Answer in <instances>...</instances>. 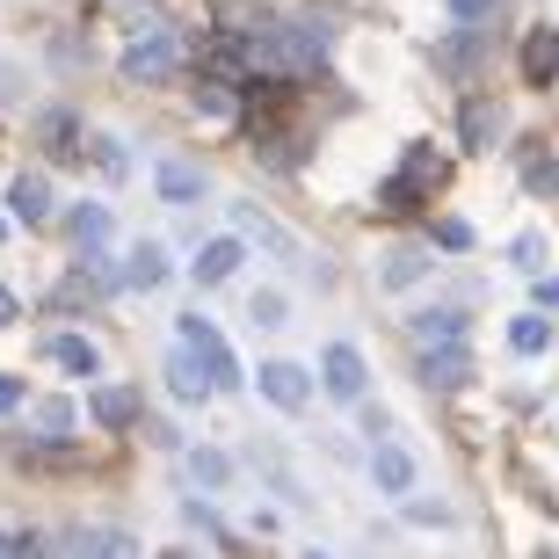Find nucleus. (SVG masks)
<instances>
[{
	"instance_id": "obj_15",
	"label": "nucleus",
	"mask_w": 559,
	"mask_h": 559,
	"mask_svg": "<svg viewBox=\"0 0 559 559\" xmlns=\"http://www.w3.org/2000/svg\"><path fill=\"white\" fill-rule=\"evenodd\" d=\"M153 189H160L167 204H197V197H204V167H189V160H160V167H153Z\"/></svg>"
},
{
	"instance_id": "obj_30",
	"label": "nucleus",
	"mask_w": 559,
	"mask_h": 559,
	"mask_svg": "<svg viewBox=\"0 0 559 559\" xmlns=\"http://www.w3.org/2000/svg\"><path fill=\"white\" fill-rule=\"evenodd\" d=\"M509 254H516L523 276H538L545 270V233H516V248H509Z\"/></svg>"
},
{
	"instance_id": "obj_37",
	"label": "nucleus",
	"mask_w": 559,
	"mask_h": 559,
	"mask_svg": "<svg viewBox=\"0 0 559 559\" xmlns=\"http://www.w3.org/2000/svg\"><path fill=\"white\" fill-rule=\"evenodd\" d=\"M15 407H22V378L0 371V415H15Z\"/></svg>"
},
{
	"instance_id": "obj_4",
	"label": "nucleus",
	"mask_w": 559,
	"mask_h": 559,
	"mask_svg": "<svg viewBox=\"0 0 559 559\" xmlns=\"http://www.w3.org/2000/svg\"><path fill=\"white\" fill-rule=\"evenodd\" d=\"M473 349H465V342H429V349H421V385H429V393H457V385H473Z\"/></svg>"
},
{
	"instance_id": "obj_25",
	"label": "nucleus",
	"mask_w": 559,
	"mask_h": 559,
	"mask_svg": "<svg viewBox=\"0 0 559 559\" xmlns=\"http://www.w3.org/2000/svg\"><path fill=\"white\" fill-rule=\"evenodd\" d=\"M545 342H552V328H545L538 312H523V320H509V349H516V356H545Z\"/></svg>"
},
{
	"instance_id": "obj_22",
	"label": "nucleus",
	"mask_w": 559,
	"mask_h": 559,
	"mask_svg": "<svg viewBox=\"0 0 559 559\" xmlns=\"http://www.w3.org/2000/svg\"><path fill=\"white\" fill-rule=\"evenodd\" d=\"M37 139H44V153H51V160H73V153H81V124H73V117H66V109H51V117H37Z\"/></svg>"
},
{
	"instance_id": "obj_17",
	"label": "nucleus",
	"mask_w": 559,
	"mask_h": 559,
	"mask_svg": "<svg viewBox=\"0 0 559 559\" xmlns=\"http://www.w3.org/2000/svg\"><path fill=\"white\" fill-rule=\"evenodd\" d=\"M429 270H436L429 248H393L385 262H378V284H385V290H407V284H421Z\"/></svg>"
},
{
	"instance_id": "obj_41",
	"label": "nucleus",
	"mask_w": 559,
	"mask_h": 559,
	"mask_svg": "<svg viewBox=\"0 0 559 559\" xmlns=\"http://www.w3.org/2000/svg\"><path fill=\"white\" fill-rule=\"evenodd\" d=\"M0 233H8V226H0Z\"/></svg>"
},
{
	"instance_id": "obj_3",
	"label": "nucleus",
	"mask_w": 559,
	"mask_h": 559,
	"mask_svg": "<svg viewBox=\"0 0 559 559\" xmlns=\"http://www.w3.org/2000/svg\"><path fill=\"white\" fill-rule=\"evenodd\" d=\"M167 73H175V29H139L131 51H124V81L153 87V81H167Z\"/></svg>"
},
{
	"instance_id": "obj_38",
	"label": "nucleus",
	"mask_w": 559,
	"mask_h": 559,
	"mask_svg": "<svg viewBox=\"0 0 559 559\" xmlns=\"http://www.w3.org/2000/svg\"><path fill=\"white\" fill-rule=\"evenodd\" d=\"M538 306L559 312V276H552V270H538Z\"/></svg>"
},
{
	"instance_id": "obj_19",
	"label": "nucleus",
	"mask_w": 559,
	"mask_h": 559,
	"mask_svg": "<svg viewBox=\"0 0 559 559\" xmlns=\"http://www.w3.org/2000/svg\"><path fill=\"white\" fill-rule=\"evenodd\" d=\"M240 262H248V248H240V240H211V248L197 254V284H233V276H240Z\"/></svg>"
},
{
	"instance_id": "obj_33",
	"label": "nucleus",
	"mask_w": 559,
	"mask_h": 559,
	"mask_svg": "<svg viewBox=\"0 0 559 559\" xmlns=\"http://www.w3.org/2000/svg\"><path fill=\"white\" fill-rule=\"evenodd\" d=\"M436 240H443V248H473V226H465V218H443Z\"/></svg>"
},
{
	"instance_id": "obj_1",
	"label": "nucleus",
	"mask_w": 559,
	"mask_h": 559,
	"mask_svg": "<svg viewBox=\"0 0 559 559\" xmlns=\"http://www.w3.org/2000/svg\"><path fill=\"white\" fill-rule=\"evenodd\" d=\"M443 182H451V160H443L436 145H407V153H400V167L378 182V211H385V218H407V211L436 204V197H443Z\"/></svg>"
},
{
	"instance_id": "obj_5",
	"label": "nucleus",
	"mask_w": 559,
	"mask_h": 559,
	"mask_svg": "<svg viewBox=\"0 0 559 559\" xmlns=\"http://www.w3.org/2000/svg\"><path fill=\"white\" fill-rule=\"evenodd\" d=\"M66 559H139V538L117 523H73L66 531Z\"/></svg>"
},
{
	"instance_id": "obj_14",
	"label": "nucleus",
	"mask_w": 559,
	"mask_h": 559,
	"mask_svg": "<svg viewBox=\"0 0 559 559\" xmlns=\"http://www.w3.org/2000/svg\"><path fill=\"white\" fill-rule=\"evenodd\" d=\"M516 175H523V189H531V197H545V204L559 197V160L545 153V145H516Z\"/></svg>"
},
{
	"instance_id": "obj_26",
	"label": "nucleus",
	"mask_w": 559,
	"mask_h": 559,
	"mask_svg": "<svg viewBox=\"0 0 559 559\" xmlns=\"http://www.w3.org/2000/svg\"><path fill=\"white\" fill-rule=\"evenodd\" d=\"M197 117L226 124V117H233V87H226V81H197Z\"/></svg>"
},
{
	"instance_id": "obj_2",
	"label": "nucleus",
	"mask_w": 559,
	"mask_h": 559,
	"mask_svg": "<svg viewBox=\"0 0 559 559\" xmlns=\"http://www.w3.org/2000/svg\"><path fill=\"white\" fill-rule=\"evenodd\" d=\"M182 349H189V356H197V364L211 371V393H233V385H240V364H233L226 334L211 328L204 312H189V320H182Z\"/></svg>"
},
{
	"instance_id": "obj_8",
	"label": "nucleus",
	"mask_w": 559,
	"mask_h": 559,
	"mask_svg": "<svg viewBox=\"0 0 559 559\" xmlns=\"http://www.w3.org/2000/svg\"><path fill=\"white\" fill-rule=\"evenodd\" d=\"M320 378H328V393H334V400H364V385H371V371H364V349L334 342V349L320 356Z\"/></svg>"
},
{
	"instance_id": "obj_36",
	"label": "nucleus",
	"mask_w": 559,
	"mask_h": 559,
	"mask_svg": "<svg viewBox=\"0 0 559 559\" xmlns=\"http://www.w3.org/2000/svg\"><path fill=\"white\" fill-rule=\"evenodd\" d=\"M145 443H160V451H182V436L167 429V421H145Z\"/></svg>"
},
{
	"instance_id": "obj_24",
	"label": "nucleus",
	"mask_w": 559,
	"mask_h": 559,
	"mask_svg": "<svg viewBox=\"0 0 559 559\" xmlns=\"http://www.w3.org/2000/svg\"><path fill=\"white\" fill-rule=\"evenodd\" d=\"M182 465H189V479H197V487H226V479H233V457L226 451H204V443H197V451H182Z\"/></svg>"
},
{
	"instance_id": "obj_28",
	"label": "nucleus",
	"mask_w": 559,
	"mask_h": 559,
	"mask_svg": "<svg viewBox=\"0 0 559 559\" xmlns=\"http://www.w3.org/2000/svg\"><path fill=\"white\" fill-rule=\"evenodd\" d=\"M248 320H254V328H290V306H284V290H254Z\"/></svg>"
},
{
	"instance_id": "obj_20",
	"label": "nucleus",
	"mask_w": 559,
	"mask_h": 559,
	"mask_svg": "<svg viewBox=\"0 0 559 559\" xmlns=\"http://www.w3.org/2000/svg\"><path fill=\"white\" fill-rule=\"evenodd\" d=\"M407 334H415L421 349H429V342H465V312H457V306H436V312H415V320H407Z\"/></svg>"
},
{
	"instance_id": "obj_21",
	"label": "nucleus",
	"mask_w": 559,
	"mask_h": 559,
	"mask_svg": "<svg viewBox=\"0 0 559 559\" xmlns=\"http://www.w3.org/2000/svg\"><path fill=\"white\" fill-rule=\"evenodd\" d=\"M117 276H124V284H139V290H160V284H167V254L145 240V248L124 254V270H117Z\"/></svg>"
},
{
	"instance_id": "obj_39",
	"label": "nucleus",
	"mask_w": 559,
	"mask_h": 559,
	"mask_svg": "<svg viewBox=\"0 0 559 559\" xmlns=\"http://www.w3.org/2000/svg\"><path fill=\"white\" fill-rule=\"evenodd\" d=\"M15 320H22V306H15V290L0 284V328H15Z\"/></svg>"
},
{
	"instance_id": "obj_10",
	"label": "nucleus",
	"mask_w": 559,
	"mask_h": 559,
	"mask_svg": "<svg viewBox=\"0 0 559 559\" xmlns=\"http://www.w3.org/2000/svg\"><path fill=\"white\" fill-rule=\"evenodd\" d=\"M371 479H378V495H415V457L400 443H371Z\"/></svg>"
},
{
	"instance_id": "obj_13",
	"label": "nucleus",
	"mask_w": 559,
	"mask_h": 559,
	"mask_svg": "<svg viewBox=\"0 0 559 559\" xmlns=\"http://www.w3.org/2000/svg\"><path fill=\"white\" fill-rule=\"evenodd\" d=\"M495 131H501V109L487 95H473V103L457 109V139L473 145V153H495Z\"/></svg>"
},
{
	"instance_id": "obj_32",
	"label": "nucleus",
	"mask_w": 559,
	"mask_h": 559,
	"mask_svg": "<svg viewBox=\"0 0 559 559\" xmlns=\"http://www.w3.org/2000/svg\"><path fill=\"white\" fill-rule=\"evenodd\" d=\"M0 559H37V538L29 531H0Z\"/></svg>"
},
{
	"instance_id": "obj_34",
	"label": "nucleus",
	"mask_w": 559,
	"mask_h": 559,
	"mask_svg": "<svg viewBox=\"0 0 559 559\" xmlns=\"http://www.w3.org/2000/svg\"><path fill=\"white\" fill-rule=\"evenodd\" d=\"M451 15L465 22V29H473V22H487V15H495V0H451Z\"/></svg>"
},
{
	"instance_id": "obj_35",
	"label": "nucleus",
	"mask_w": 559,
	"mask_h": 559,
	"mask_svg": "<svg viewBox=\"0 0 559 559\" xmlns=\"http://www.w3.org/2000/svg\"><path fill=\"white\" fill-rule=\"evenodd\" d=\"M407 523H451V509L443 501H407Z\"/></svg>"
},
{
	"instance_id": "obj_31",
	"label": "nucleus",
	"mask_w": 559,
	"mask_h": 559,
	"mask_svg": "<svg viewBox=\"0 0 559 559\" xmlns=\"http://www.w3.org/2000/svg\"><path fill=\"white\" fill-rule=\"evenodd\" d=\"M87 145H95V167H103V175H124V145H117V139H87Z\"/></svg>"
},
{
	"instance_id": "obj_29",
	"label": "nucleus",
	"mask_w": 559,
	"mask_h": 559,
	"mask_svg": "<svg viewBox=\"0 0 559 559\" xmlns=\"http://www.w3.org/2000/svg\"><path fill=\"white\" fill-rule=\"evenodd\" d=\"M66 429H73V407H66V400H37V436L44 443H59Z\"/></svg>"
},
{
	"instance_id": "obj_6",
	"label": "nucleus",
	"mask_w": 559,
	"mask_h": 559,
	"mask_svg": "<svg viewBox=\"0 0 559 559\" xmlns=\"http://www.w3.org/2000/svg\"><path fill=\"white\" fill-rule=\"evenodd\" d=\"M204 81H226V87H254L262 73H254V59H248V44L233 37H204Z\"/></svg>"
},
{
	"instance_id": "obj_27",
	"label": "nucleus",
	"mask_w": 559,
	"mask_h": 559,
	"mask_svg": "<svg viewBox=\"0 0 559 559\" xmlns=\"http://www.w3.org/2000/svg\"><path fill=\"white\" fill-rule=\"evenodd\" d=\"M73 240H81V248H103V240H109V211L81 204V211H73Z\"/></svg>"
},
{
	"instance_id": "obj_18",
	"label": "nucleus",
	"mask_w": 559,
	"mask_h": 559,
	"mask_svg": "<svg viewBox=\"0 0 559 559\" xmlns=\"http://www.w3.org/2000/svg\"><path fill=\"white\" fill-rule=\"evenodd\" d=\"M167 393H175V400H182V407H197V400H204L211 393V371H204V364H197V356H167Z\"/></svg>"
},
{
	"instance_id": "obj_7",
	"label": "nucleus",
	"mask_w": 559,
	"mask_h": 559,
	"mask_svg": "<svg viewBox=\"0 0 559 559\" xmlns=\"http://www.w3.org/2000/svg\"><path fill=\"white\" fill-rule=\"evenodd\" d=\"M226 211H233V226H240V240H254V248H270L276 262H298V240H290V233L276 226V218H270L262 204H248V197H240V204H226Z\"/></svg>"
},
{
	"instance_id": "obj_40",
	"label": "nucleus",
	"mask_w": 559,
	"mask_h": 559,
	"mask_svg": "<svg viewBox=\"0 0 559 559\" xmlns=\"http://www.w3.org/2000/svg\"><path fill=\"white\" fill-rule=\"evenodd\" d=\"M298 559H328V552H298Z\"/></svg>"
},
{
	"instance_id": "obj_9",
	"label": "nucleus",
	"mask_w": 559,
	"mask_h": 559,
	"mask_svg": "<svg viewBox=\"0 0 559 559\" xmlns=\"http://www.w3.org/2000/svg\"><path fill=\"white\" fill-rule=\"evenodd\" d=\"M254 385H262V400H276L284 415H298V407L312 400V378L298 371V364H284V356H276V364H262V371H254Z\"/></svg>"
},
{
	"instance_id": "obj_12",
	"label": "nucleus",
	"mask_w": 559,
	"mask_h": 559,
	"mask_svg": "<svg viewBox=\"0 0 559 559\" xmlns=\"http://www.w3.org/2000/svg\"><path fill=\"white\" fill-rule=\"evenodd\" d=\"M523 81L531 87L559 81V29H531V37H523Z\"/></svg>"
},
{
	"instance_id": "obj_11",
	"label": "nucleus",
	"mask_w": 559,
	"mask_h": 559,
	"mask_svg": "<svg viewBox=\"0 0 559 559\" xmlns=\"http://www.w3.org/2000/svg\"><path fill=\"white\" fill-rule=\"evenodd\" d=\"M8 211H15L22 226H44L51 218V175H15L8 182Z\"/></svg>"
},
{
	"instance_id": "obj_23",
	"label": "nucleus",
	"mask_w": 559,
	"mask_h": 559,
	"mask_svg": "<svg viewBox=\"0 0 559 559\" xmlns=\"http://www.w3.org/2000/svg\"><path fill=\"white\" fill-rule=\"evenodd\" d=\"M51 356H59L73 378H95V371H103V356H95V342H87V334H59V342H51Z\"/></svg>"
},
{
	"instance_id": "obj_16",
	"label": "nucleus",
	"mask_w": 559,
	"mask_h": 559,
	"mask_svg": "<svg viewBox=\"0 0 559 559\" xmlns=\"http://www.w3.org/2000/svg\"><path fill=\"white\" fill-rule=\"evenodd\" d=\"M87 415L103 421V429H131V421H139V393H131V385H95Z\"/></svg>"
}]
</instances>
